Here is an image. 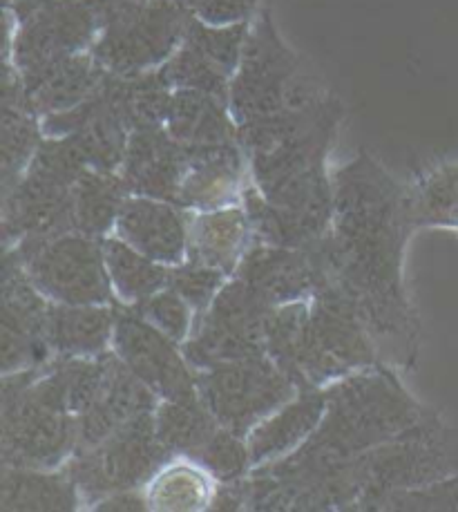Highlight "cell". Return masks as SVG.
<instances>
[{
  "label": "cell",
  "mask_w": 458,
  "mask_h": 512,
  "mask_svg": "<svg viewBox=\"0 0 458 512\" xmlns=\"http://www.w3.org/2000/svg\"><path fill=\"white\" fill-rule=\"evenodd\" d=\"M106 85L130 130L166 126L173 88L161 70L137 74H106Z\"/></svg>",
  "instance_id": "obj_33"
},
{
  "label": "cell",
  "mask_w": 458,
  "mask_h": 512,
  "mask_svg": "<svg viewBox=\"0 0 458 512\" xmlns=\"http://www.w3.org/2000/svg\"><path fill=\"white\" fill-rule=\"evenodd\" d=\"M50 300L38 291L14 249H3L0 269V369L25 372L52 358L47 345Z\"/></svg>",
  "instance_id": "obj_14"
},
{
  "label": "cell",
  "mask_w": 458,
  "mask_h": 512,
  "mask_svg": "<svg viewBox=\"0 0 458 512\" xmlns=\"http://www.w3.org/2000/svg\"><path fill=\"white\" fill-rule=\"evenodd\" d=\"M385 363L369 331L340 293L318 289L309 300L291 381L302 387H329L360 369Z\"/></svg>",
  "instance_id": "obj_6"
},
{
  "label": "cell",
  "mask_w": 458,
  "mask_h": 512,
  "mask_svg": "<svg viewBox=\"0 0 458 512\" xmlns=\"http://www.w3.org/2000/svg\"><path fill=\"white\" fill-rule=\"evenodd\" d=\"M327 410V396L320 387H302L291 401L266 416L246 434L251 468L289 457L307 443Z\"/></svg>",
  "instance_id": "obj_22"
},
{
  "label": "cell",
  "mask_w": 458,
  "mask_h": 512,
  "mask_svg": "<svg viewBox=\"0 0 458 512\" xmlns=\"http://www.w3.org/2000/svg\"><path fill=\"white\" fill-rule=\"evenodd\" d=\"M327 92L282 39L273 18V5L262 0L251 21L242 61L231 81L228 106L237 126L286 108L307 106Z\"/></svg>",
  "instance_id": "obj_4"
},
{
  "label": "cell",
  "mask_w": 458,
  "mask_h": 512,
  "mask_svg": "<svg viewBox=\"0 0 458 512\" xmlns=\"http://www.w3.org/2000/svg\"><path fill=\"white\" fill-rule=\"evenodd\" d=\"M188 258L235 276L255 244L251 220L242 202L213 211H188Z\"/></svg>",
  "instance_id": "obj_24"
},
{
  "label": "cell",
  "mask_w": 458,
  "mask_h": 512,
  "mask_svg": "<svg viewBox=\"0 0 458 512\" xmlns=\"http://www.w3.org/2000/svg\"><path fill=\"white\" fill-rule=\"evenodd\" d=\"M18 77L23 81L27 106L43 119L72 110L90 99L106 77V70L92 52H83L41 68L18 72Z\"/></svg>",
  "instance_id": "obj_23"
},
{
  "label": "cell",
  "mask_w": 458,
  "mask_h": 512,
  "mask_svg": "<svg viewBox=\"0 0 458 512\" xmlns=\"http://www.w3.org/2000/svg\"><path fill=\"white\" fill-rule=\"evenodd\" d=\"M251 182L248 157L240 139L219 144L186 146V170L181 179L177 206L184 211H213L242 202Z\"/></svg>",
  "instance_id": "obj_17"
},
{
  "label": "cell",
  "mask_w": 458,
  "mask_h": 512,
  "mask_svg": "<svg viewBox=\"0 0 458 512\" xmlns=\"http://www.w3.org/2000/svg\"><path fill=\"white\" fill-rule=\"evenodd\" d=\"M155 428L170 457L193 459L202 450V445L219 430V423L197 392L159 401Z\"/></svg>",
  "instance_id": "obj_32"
},
{
  "label": "cell",
  "mask_w": 458,
  "mask_h": 512,
  "mask_svg": "<svg viewBox=\"0 0 458 512\" xmlns=\"http://www.w3.org/2000/svg\"><path fill=\"white\" fill-rule=\"evenodd\" d=\"M38 291L63 305H114L103 240L79 231L32 237L14 246Z\"/></svg>",
  "instance_id": "obj_9"
},
{
  "label": "cell",
  "mask_w": 458,
  "mask_h": 512,
  "mask_svg": "<svg viewBox=\"0 0 458 512\" xmlns=\"http://www.w3.org/2000/svg\"><path fill=\"white\" fill-rule=\"evenodd\" d=\"M159 70L173 90H197L224 101L231 97L233 77H228L222 68H217L211 59H206L186 41Z\"/></svg>",
  "instance_id": "obj_34"
},
{
  "label": "cell",
  "mask_w": 458,
  "mask_h": 512,
  "mask_svg": "<svg viewBox=\"0 0 458 512\" xmlns=\"http://www.w3.org/2000/svg\"><path fill=\"white\" fill-rule=\"evenodd\" d=\"M132 3H139V0H92V5L97 7L99 18L106 12H112V9L126 7V5H132Z\"/></svg>",
  "instance_id": "obj_42"
},
{
  "label": "cell",
  "mask_w": 458,
  "mask_h": 512,
  "mask_svg": "<svg viewBox=\"0 0 458 512\" xmlns=\"http://www.w3.org/2000/svg\"><path fill=\"white\" fill-rule=\"evenodd\" d=\"M409 217L416 231L458 233V161H443L407 184Z\"/></svg>",
  "instance_id": "obj_30"
},
{
  "label": "cell",
  "mask_w": 458,
  "mask_h": 512,
  "mask_svg": "<svg viewBox=\"0 0 458 512\" xmlns=\"http://www.w3.org/2000/svg\"><path fill=\"white\" fill-rule=\"evenodd\" d=\"M184 170L186 146L170 135L166 126L132 130L119 170L132 195L177 204Z\"/></svg>",
  "instance_id": "obj_21"
},
{
  "label": "cell",
  "mask_w": 458,
  "mask_h": 512,
  "mask_svg": "<svg viewBox=\"0 0 458 512\" xmlns=\"http://www.w3.org/2000/svg\"><path fill=\"white\" fill-rule=\"evenodd\" d=\"M43 132L45 137H70L85 164L94 170H110V173L121 170L132 135L112 99L106 77L92 97L76 108L43 117Z\"/></svg>",
  "instance_id": "obj_16"
},
{
  "label": "cell",
  "mask_w": 458,
  "mask_h": 512,
  "mask_svg": "<svg viewBox=\"0 0 458 512\" xmlns=\"http://www.w3.org/2000/svg\"><path fill=\"white\" fill-rule=\"evenodd\" d=\"M248 32H251V21L233 25H211L190 16L184 41L202 52L206 59H211L228 77H235L237 65L242 61Z\"/></svg>",
  "instance_id": "obj_35"
},
{
  "label": "cell",
  "mask_w": 458,
  "mask_h": 512,
  "mask_svg": "<svg viewBox=\"0 0 458 512\" xmlns=\"http://www.w3.org/2000/svg\"><path fill=\"white\" fill-rule=\"evenodd\" d=\"M157 405L159 396L108 349L101 392L92 405L76 414V452L97 448L121 425L139 416L155 414Z\"/></svg>",
  "instance_id": "obj_18"
},
{
  "label": "cell",
  "mask_w": 458,
  "mask_h": 512,
  "mask_svg": "<svg viewBox=\"0 0 458 512\" xmlns=\"http://www.w3.org/2000/svg\"><path fill=\"white\" fill-rule=\"evenodd\" d=\"M197 392L222 428L248 434L298 394L273 360L262 354L197 372Z\"/></svg>",
  "instance_id": "obj_13"
},
{
  "label": "cell",
  "mask_w": 458,
  "mask_h": 512,
  "mask_svg": "<svg viewBox=\"0 0 458 512\" xmlns=\"http://www.w3.org/2000/svg\"><path fill=\"white\" fill-rule=\"evenodd\" d=\"M83 497L68 468L0 466V512H70Z\"/></svg>",
  "instance_id": "obj_26"
},
{
  "label": "cell",
  "mask_w": 458,
  "mask_h": 512,
  "mask_svg": "<svg viewBox=\"0 0 458 512\" xmlns=\"http://www.w3.org/2000/svg\"><path fill=\"white\" fill-rule=\"evenodd\" d=\"M88 168L70 137H45L21 179L3 193V249L74 231L72 191Z\"/></svg>",
  "instance_id": "obj_5"
},
{
  "label": "cell",
  "mask_w": 458,
  "mask_h": 512,
  "mask_svg": "<svg viewBox=\"0 0 458 512\" xmlns=\"http://www.w3.org/2000/svg\"><path fill=\"white\" fill-rule=\"evenodd\" d=\"M188 211L157 197L130 195L123 204L114 235L166 267L188 258Z\"/></svg>",
  "instance_id": "obj_19"
},
{
  "label": "cell",
  "mask_w": 458,
  "mask_h": 512,
  "mask_svg": "<svg viewBox=\"0 0 458 512\" xmlns=\"http://www.w3.org/2000/svg\"><path fill=\"white\" fill-rule=\"evenodd\" d=\"M333 226L307 246L318 273V289L345 298L380 358L412 367L421 325L405 284L407 242L416 231L409 217L407 186L367 150L331 173Z\"/></svg>",
  "instance_id": "obj_1"
},
{
  "label": "cell",
  "mask_w": 458,
  "mask_h": 512,
  "mask_svg": "<svg viewBox=\"0 0 458 512\" xmlns=\"http://www.w3.org/2000/svg\"><path fill=\"white\" fill-rule=\"evenodd\" d=\"M362 497L367 499L391 490L421 488L458 474V428L445 423L436 410H425L421 421L376 445L358 459Z\"/></svg>",
  "instance_id": "obj_7"
},
{
  "label": "cell",
  "mask_w": 458,
  "mask_h": 512,
  "mask_svg": "<svg viewBox=\"0 0 458 512\" xmlns=\"http://www.w3.org/2000/svg\"><path fill=\"white\" fill-rule=\"evenodd\" d=\"M117 302L114 305H63L50 302L47 345L52 356H99L112 349Z\"/></svg>",
  "instance_id": "obj_25"
},
{
  "label": "cell",
  "mask_w": 458,
  "mask_h": 512,
  "mask_svg": "<svg viewBox=\"0 0 458 512\" xmlns=\"http://www.w3.org/2000/svg\"><path fill=\"white\" fill-rule=\"evenodd\" d=\"M219 481L202 463L190 457H173L143 486L150 510L197 512L211 510Z\"/></svg>",
  "instance_id": "obj_28"
},
{
  "label": "cell",
  "mask_w": 458,
  "mask_h": 512,
  "mask_svg": "<svg viewBox=\"0 0 458 512\" xmlns=\"http://www.w3.org/2000/svg\"><path fill=\"white\" fill-rule=\"evenodd\" d=\"M168 459L173 457L159 441L155 414H146L121 425L97 448L76 452L65 468L79 486L83 508H92L110 492L143 488Z\"/></svg>",
  "instance_id": "obj_12"
},
{
  "label": "cell",
  "mask_w": 458,
  "mask_h": 512,
  "mask_svg": "<svg viewBox=\"0 0 458 512\" xmlns=\"http://www.w3.org/2000/svg\"><path fill=\"white\" fill-rule=\"evenodd\" d=\"M360 510H412V512H458V474L421 488L391 490L371 497Z\"/></svg>",
  "instance_id": "obj_36"
},
{
  "label": "cell",
  "mask_w": 458,
  "mask_h": 512,
  "mask_svg": "<svg viewBox=\"0 0 458 512\" xmlns=\"http://www.w3.org/2000/svg\"><path fill=\"white\" fill-rule=\"evenodd\" d=\"M327 410L304 443L329 457L353 461L421 421L427 407L400 381L394 365L378 363L324 387Z\"/></svg>",
  "instance_id": "obj_2"
},
{
  "label": "cell",
  "mask_w": 458,
  "mask_h": 512,
  "mask_svg": "<svg viewBox=\"0 0 458 512\" xmlns=\"http://www.w3.org/2000/svg\"><path fill=\"white\" fill-rule=\"evenodd\" d=\"M228 280H231V276H226L224 271L190 258L175 264L168 271V287L177 291L195 309L197 316L213 305L217 293L222 291Z\"/></svg>",
  "instance_id": "obj_38"
},
{
  "label": "cell",
  "mask_w": 458,
  "mask_h": 512,
  "mask_svg": "<svg viewBox=\"0 0 458 512\" xmlns=\"http://www.w3.org/2000/svg\"><path fill=\"white\" fill-rule=\"evenodd\" d=\"M271 307L240 278L228 280L213 305L195 318L193 334L181 349L195 372L266 354Z\"/></svg>",
  "instance_id": "obj_11"
},
{
  "label": "cell",
  "mask_w": 458,
  "mask_h": 512,
  "mask_svg": "<svg viewBox=\"0 0 458 512\" xmlns=\"http://www.w3.org/2000/svg\"><path fill=\"white\" fill-rule=\"evenodd\" d=\"M94 59L110 74L159 70L184 43L190 14L173 0H139L101 18Z\"/></svg>",
  "instance_id": "obj_10"
},
{
  "label": "cell",
  "mask_w": 458,
  "mask_h": 512,
  "mask_svg": "<svg viewBox=\"0 0 458 512\" xmlns=\"http://www.w3.org/2000/svg\"><path fill=\"white\" fill-rule=\"evenodd\" d=\"M193 459L202 463L217 481L240 479L253 470L246 436L222 428V425H219V430L202 445V450Z\"/></svg>",
  "instance_id": "obj_37"
},
{
  "label": "cell",
  "mask_w": 458,
  "mask_h": 512,
  "mask_svg": "<svg viewBox=\"0 0 458 512\" xmlns=\"http://www.w3.org/2000/svg\"><path fill=\"white\" fill-rule=\"evenodd\" d=\"M3 59L18 72L90 52L101 21L92 0H3Z\"/></svg>",
  "instance_id": "obj_8"
},
{
  "label": "cell",
  "mask_w": 458,
  "mask_h": 512,
  "mask_svg": "<svg viewBox=\"0 0 458 512\" xmlns=\"http://www.w3.org/2000/svg\"><path fill=\"white\" fill-rule=\"evenodd\" d=\"M166 130L184 146L219 144L237 139V121L228 101L197 90H175Z\"/></svg>",
  "instance_id": "obj_27"
},
{
  "label": "cell",
  "mask_w": 458,
  "mask_h": 512,
  "mask_svg": "<svg viewBox=\"0 0 458 512\" xmlns=\"http://www.w3.org/2000/svg\"><path fill=\"white\" fill-rule=\"evenodd\" d=\"M132 309L146 318L152 327H157L161 334H166L179 345H184L190 334H193L197 318L195 309L170 287L152 293L150 298L141 300Z\"/></svg>",
  "instance_id": "obj_39"
},
{
  "label": "cell",
  "mask_w": 458,
  "mask_h": 512,
  "mask_svg": "<svg viewBox=\"0 0 458 512\" xmlns=\"http://www.w3.org/2000/svg\"><path fill=\"white\" fill-rule=\"evenodd\" d=\"M90 510H112V512H126V510H150L148 499L143 488L132 490H117L110 492L103 499H99Z\"/></svg>",
  "instance_id": "obj_41"
},
{
  "label": "cell",
  "mask_w": 458,
  "mask_h": 512,
  "mask_svg": "<svg viewBox=\"0 0 458 512\" xmlns=\"http://www.w3.org/2000/svg\"><path fill=\"white\" fill-rule=\"evenodd\" d=\"M103 255L117 305L135 307L152 293L168 287L170 267L143 255L114 233L103 237Z\"/></svg>",
  "instance_id": "obj_31"
},
{
  "label": "cell",
  "mask_w": 458,
  "mask_h": 512,
  "mask_svg": "<svg viewBox=\"0 0 458 512\" xmlns=\"http://www.w3.org/2000/svg\"><path fill=\"white\" fill-rule=\"evenodd\" d=\"M190 16L211 25H233L253 21L262 0H173Z\"/></svg>",
  "instance_id": "obj_40"
},
{
  "label": "cell",
  "mask_w": 458,
  "mask_h": 512,
  "mask_svg": "<svg viewBox=\"0 0 458 512\" xmlns=\"http://www.w3.org/2000/svg\"><path fill=\"white\" fill-rule=\"evenodd\" d=\"M235 278L246 282L271 307L311 300L318 287L316 264L309 249H289V246L260 242L248 249L235 271Z\"/></svg>",
  "instance_id": "obj_20"
},
{
  "label": "cell",
  "mask_w": 458,
  "mask_h": 512,
  "mask_svg": "<svg viewBox=\"0 0 458 512\" xmlns=\"http://www.w3.org/2000/svg\"><path fill=\"white\" fill-rule=\"evenodd\" d=\"M50 360L25 372L3 374L0 466L59 470L76 454V414L65 401Z\"/></svg>",
  "instance_id": "obj_3"
},
{
  "label": "cell",
  "mask_w": 458,
  "mask_h": 512,
  "mask_svg": "<svg viewBox=\"0 0 458 512\" xmlns=\"http://www.w3.org/2000/svg\"><path fill=\"white\" fill-rule=\"evenodd\" d=\"M112 352L159 396V401L197 394V372L188 363L184 349L132 307L117 305Z\"/></svg>",
  "instance_id": "obj_15"
},
{
  "label": "cell",
  "mask_w": 458,
  "mask_h": 512,
  "mask_svg": "<svg viewBox=\"0 0 458 512\" xmlns=\"http://www.w3.org/2000/svg\"><path fill=\"white\" fill-rule=\"evenodd\" d=\"M130 188L121 173L88 168L72 191L74 231L103 240L114 233Z\"/></svg>",
  "instance_id": "obj_29"
}]
</instances>
